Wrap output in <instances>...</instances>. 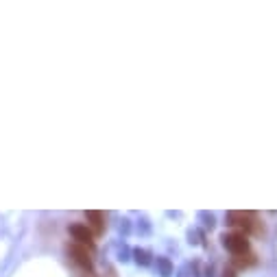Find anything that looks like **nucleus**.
<instances>
[{
  "label": "nucleus",
  "instance_id": "nucleus-5",
  "mask_svg": "<svg viewBox=\"0 0 277 277\" xmlns=\"http://www.w3.org/2000/svg\"><path fill=\"white\" fill-rule=\"evenodd\" d=\"M85 219H88V223H90V227L94 229V234H103L105 232V216L101 214V212H88L85 214Z\"/></svg>",
  "mask_w": 277,
  "mask_h": 277
},
{
  "label": "nucleus",
  "instance_id": "nucleus-8",
  "mask_svg": "<svg viewBox=\"0 0 277 277\" xmlns=\"http://www.w3.org/2000/svg\"><path fill=\"white\" fill-rule=\"evenodd\" d=\"M225 277H236V273L234 271H225Z\"/></svg>",
  "mask_w": 277,
  "mask_h": 277
},
{
  "label": "nucleus",
  "instance_id": "nucleus-2",
  "mask_svg": "<svg viewBox=\"0 0 277 277\" xmlns=\"http://www.w3.org/2000/svg\"><path fill=\"white\" fill-rule=\"evenodd\" d=\"M223 245H225L227 251H232L234 255L249 253V240H247V234H242V232L225 234L223 236Z\"/></svg>",
  "mask_w": 277,
  "mask_h": 277
},
{
  "label": "nucleus",
  "instance_id": "nucleus-4",
  "mask_svg": "<svg viewBox=\"0 0 277 277\" xmlns=\"http://www.w3.org/2000/svg\"><path fill=\"white\" fill-rule=\"evenodd\" d=\"M68 253H70V258L77 262L79 266H83V268H92V258H90V251L85 249L83 245H68Z\"/></svg>",
  "mask_w": 277,
  "mask_h": 277
},
{
  "label": "nucleus",
  "instance_id": "nucleus-1",
  "mask_svg": "<svg viewBox=\"0 0 277 277\" xmlns=\"http://www.w3.org/2000/svg\"><path fill=\"white\" fill-rule=\"evenodd\" d=\"M227 225L242 229V234H247V232L260 234L262 232L260 221H258V216H255L253 212H229L227 214Z\"/></svg>",
  "mask_w": 277,
  "mask_h": 277
},
{
  "label": "nucleus",
  "instance_id": "nucleus-7",
  "mask_svg": "<svg viewBox=\"0 0 277 277\" xmlns=\"http://www.w3.org/2000/svg\"><path fill=\"white\" fill-rule=\"evenodd\" d=\"M135 258H137V262H142V264H149V253L147 251H140V249H137V251H135Z\"/></svg>",
  "mask_w": 277,
  "mask_h": 277
},
{
  "label": "nucleus",
  "instance_id": "nucleus-3",
  "mask_svg": "<svg viewBox=\"0 0 277 277\" xmlns=\"http://www.w3.org/2000/svg\"><path fill=\"white\" fill-rule=\"evenodd\" d=\"M68 232H70L72 238H75V240L79 242V245H83V247L88 245L90 249L94 247V242H92V240H94V232H92V229H90L88 225L75 223V225H70V227H68Z\"/></svg>",
  "mask_w": 277,
  "mask_h": 277
},
{
  "label": "nucleus",
  "instance_id": "nucleus-6",
  "mask_svg": "<svg viewBox=\"0 0 277 277\" xmlns=\"http://www.w3.org/2000/svg\"><path fill=\"white\" fill-rule=\"evenodd\" d=\"M234 264H236V266H240V268L253 266V264H255V255H253V253H242V255H236V258H234Z\"/></svg>",
  "mask_w": 277,
  "mask_h": 277
}]
</instances>
